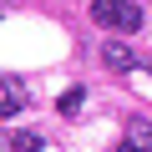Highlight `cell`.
I'll list each match as a JSON object with an SVG mask.
<instances>
[{"label":"cell","mask_w":152,"mask_h":152,"mask_svg":"<svg viewBox=\"0 0 152 152\" xmlns=\"http://www.w3.org/2000/svg\"><path fill=\"white\" fill-rule=\"evenodd\" d=\"M91 20L96 26H107V31H122V36H132V31H142V10L137 5H127V0H91Z\"/></svg>","instance_id":"1"},{"label":"cell","mask_w":152,"mask_h":152,"mask_svg":"<svg viewBox=\"0 0 152 152\" xmlns=\"http://www.w3.org/2000/svg\"><path fill=\"white\" fill-rule=\"evenodd\" d=\"M102 61H107L112 71H132V66H137L142 56H137L132 46H122V41H102Z\"/></svg>","instance_id":"2"},{"label":"cell","mask_w":152,"mask_h":152,"mask_svg":"<svg viewBox=\"0 0 152 152\" xmlns=\"http://www.w3.org/2000/svg\"><path fill=\"white\" fill-rule=\"evenodd\" d=\"M26 107V86L20 81H0V117H15Z\"/></svg>","instance_id":"3"},{"label":"cell","mask_w":152,"mask_h":152,"mask_svg":"<svg viewBox=\"0 0 152 152\" xmlns=\"http://www.w3.org/2000/svg\"><path fill=\"white\" fill-rule=\"evenodd\" d=\"M127 142L142 147V152H152V122H147V117H132V122H127Z\"/></svg>","instance_id":"4"},{"label":"cell","mask_w":152,"mask_h":152,"mask_svg":"<svg viewBox=\"0 0 152 152\" xmlns=\"http://www.w3.org/2000/svg\"><path fill=\"white\" fill-rule=\"evenodd\" d=\"M10 147H15V152H41V147H46V137H41V132H15V137H10Z\"/></svg>","instance_id":"5"},{"label":"cell","mask_w":152,"mask_h":152,"mask_svg":"<svg viewBox=\"0 0 152 152\" xmlns=\"http://www.w3.org/2000/svg\"><path fill=\"white\" fill-rule=\"evenodd\" d=\"M81 102H86V91H81V86H71L56 107H61V117H76V112H81Z\"/></svg>","instance_id":"6"},{"label":"cell","mask_w":152,"mask_h":152,"mask_svg":"<svg viewBox=\"0 0 152 152\" xmlns=\"http://www.w3.org/2000/svg\"><path fill=\"white\" fill-rule=\"evenodd\" d=\"M117 152H142V147H132V142H122V147H117Z\"/></svg>","instance_id":"7"}]
</instances>
